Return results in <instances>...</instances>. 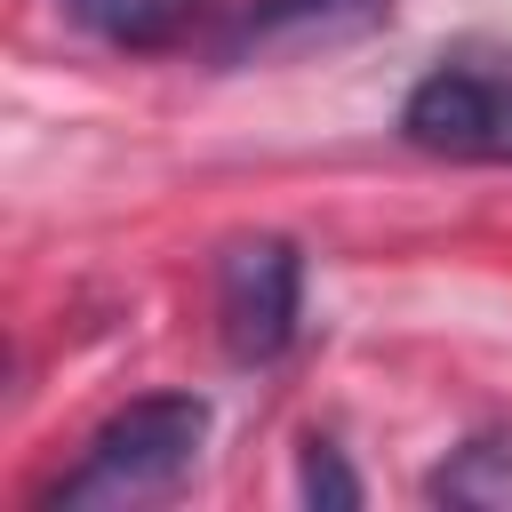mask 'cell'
I'll list each match as a JSON object with an SVG mask.
<instances>
[{"label":"cell","instance_id":"8992f818","mask_svg":"<svg viewBox=\"0 0 512 512\" xmlns=\"http://www.w3.org/2000/svg\"><path fill=\"white\" fill-rule=\"evenodd\" d=\"M64 8L112 48H168L200 16V0H64Z\"/></svg>","mask_w":512,"mask_h":512},{"label":"cell","instance_id":"6da1fadb","mask_svg":"<svg viewBox=\"0 0 512 512\" xmlns=\"http://www.w3.org/2000/svg\"><path fill=\"white\" fill-rule=\"evenodd\" d=\"M208 440V400L200 392H152V400H128L120 416L96 424L88 456L48 488V504H144V496H168L192 456Z\"/></svg>","mask_w":512,"mask_h":512},{"label":"cell","instance_id":"52a82bcc","mask_svg":"<svg viewBox=\"0 0 512 512\" xmlns=\"http://www.w3.org/2000/svg\"><path fill=\"white\" fill-rule=\"evenodd\" d=\"M296 488H304V504H328V512H352L360 504V480H352V464L336 456V448H304V472H296Z\"/></svg>","mask_w":512,"mask_h":512},{"label":"cell","instance_id":"7a4b0ae2","mask_svg":"<svg viewBox=\"0 0 512 512\" xmlns=\"http://www.w3.org/2000/svg\"><path fill=\"white\" fill-rule=\"evenodd\" d=\"M400 136L440 160H488L512 168V40H464L448 48L400 104Z\"/></svg>","mask_w":512,"mask_h":512},{"label":"cell","instance_id":"3957f363","mask_svg":"<svg viewBox=\"0 0 512 512\" xmlns=\"http://www.w3.org/2000/svg\"><path fill=\"white\" fill-rule=\"evenodd\" d=\"M296 320H304V256L272 232L256 240H232L224 264H216V328H224V352L240 368H264L296 344Z\"/></svg>","mask_w":512,"mask_h":512},{"label":"cell","instance_id":"277c9868","mask_svg":"<svg viewBox=\"0 0 512 512\" xmlns=\"http://www.w3.org/2000/svg\"><path fill=\"white\" fill-rule=\"evenodd\" d=\"M392 0H248L240 24L224 32V56H264V48H328V40H352L368 24H384Z\"/></svg>","mask_w":512,"mask_h":512},{"label":"cell","instance_id":"5b68a950","mask_svg":"<svg viewBox=\"0 0 512 512\" xmlns=\"http://www.w3.org/2000/svg\"><path fill=\"white\" fill-rule=\"evenodd\" d=\"M424 496L456 504V512H512V440H464L424 480Z\"/></svg>","mask_w":512,"mask_h":512}]
</instances>
